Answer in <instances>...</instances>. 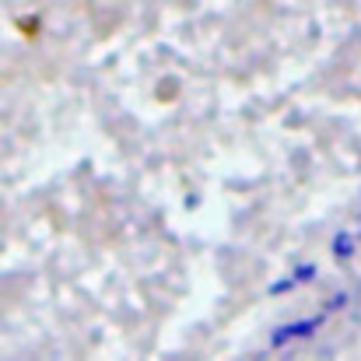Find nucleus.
<instances>
[{"instance_id":"7ed1b4c3","label":"nucleus","mask_w":361,"mask_h":361,"mask_svg":"<svg viewBox=\"0 0 361 361\" xmlns=\"http://www.w3.org/2000/svg\"><path fill=\"white\" fill-rule=\"evenodd\" d=\"M316 274H319V270H316V263H298L291 277H295L298 284H312V281H316Z\"/></svg>"},{"instance_id":"20e7f679","label":"nucleus","mask_w":361,"mask_h":361,"mask_svg":"<svg viewBox=\"0 0 361 361\" xmlns=\"http://www.w3.org/2000/svg\"><path fill=\"white\" fill-rule=\"evenodd\" d=\"M295 284H298L295 277H284V281H274V284H270V295H288V291H291Z\"/></svg>"},{"instance_id":"39448f33","label":"nucleus","mask_w":361,"mask_h":361,"mask_svg":"<svg viewBox=\"0 0 361 361\" xmlns=\"http://www.w3.org/2000/svg\"><path fill=\"white\" fill-rule=\"evenodd\" d=\"M344 305H348V295H337V298H330L326 309H344Z\"/></svg>"},{"instance_id":"f03ea898","label":"nucleus","mask_w":361,"mask_h":361,"mask_svg":"<svg viewBox=\"0 0 361 361\" xmlns=\"http://www.w3.org/2000/svg\"><path fill=\"white\" fill-rule=\"evenodd\" d=\"M334 256H337V259H351V256H355V239H351L348 232H341V235L334 239Z\"/></svg>"},{"instance_id":"f257e3e1","label":"nucleus","mask_w":361,"mask_h":361,"mask_svg":"<svg viewBox=\"0 0 361 361\" xmlns=\"http://www.w3.org/2000/svg\"><path fill=\"white\" fill-rule=\"evenodd\" d=\"M323 323H326V316H309V319L277 326V330L270 334V348H284V344H291V341H312V337L319 334Z\"/></svg>"}]
</instances>
